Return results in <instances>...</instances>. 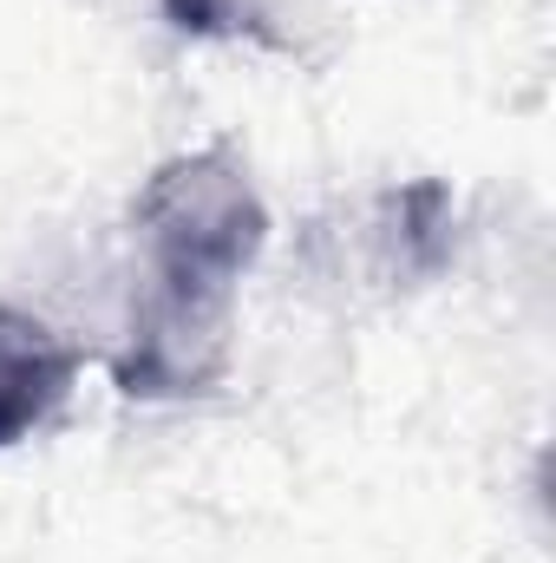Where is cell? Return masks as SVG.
<instances>
[{
  "instance_id": "cell-1",
  "label": "cell",
  "mask_w": 556,
  "mask_h": 563,
  "mask_svg": "<svg viewBox=\"0 0 556 563\" xmlns=\"http://www.w3.org/2000/svg\"><path fill=\"white\" fill-rule=\"evenodd\" d=\"M144 295L119 387L132 400L210 394L230 367V308L269 243V210L236 144H203L151 170L138 190Z\"/></svg>"
},
{
  "instance_id": "cell-2",
  "label": "cell",
  "mask_w": 556,
  "mask_h": 563,
  "mask_svg": "<svg viewBox=\"0 0 556 563\" xmlns=\"http://www.w3.org/2000/svg\"><path fill=\"white\" fill-rule=\"evenodd\" d=\"M73 380H79L73 341H59L26 308H0V452L59 420Z\"/></svg>"
},
{
  "instance_id": "cell-3",
  "label": "cell",
  "mask_w": 556,
  "mask_h": 563,
  "mask_svg": "<svg viewBox=\"0 0 556 563\" xmlns=\"http://www.w3.org/2000/svg\"><path fill=\"white\" fill-rule=\"evenodd\" d=\"M164 13L184 26V33H243L249 13L236 0H164Z\"/></svg>"
}]
</instances>
